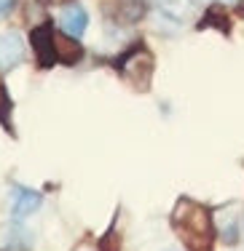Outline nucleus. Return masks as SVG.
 Instances as JSON below:
<instances>
[{"label": "nucleus", "mask_w": 244, "mask_h": 251, "mask_svg": "<svg viewBox=\"0 0 244 251\" xmlns=\"http://www.w3.org/2000/svg\"><path fill=\"white\" fill-rule=\"evenodd\" d=\"M156 5L169 19H183V0H156Z\"/></svg>", "instance_id": "nucleus-9"}, {"label": "nucleus", "mask_w": 244, "mask_h": 251, "mask_svg": "<svg viewBox=\"0 0 244 251\" xmlns=\"http://www.w3.org/2000/svg\"><path fill=\"white\" fill-rule=\"evenodd\" d=\"M30 43H32V49H35V56H38L40 67H51V64L57 62V56H54V27H51L49 22L32 29Z\"/></svg>", "instance_id": "nucleus-3"}, {"label": "nucleus", "mask_w": 244, "mask_h": 251, "mask_svg": "<svg viewBox=\"0 0 244 251\" xmlns=\"http://www.w3.org/2000/svg\"><path fill=\"white\" fill-rule=\"evenodd\" d=\"M118 73L121 77L134 88V91H148L153 80V53L145 46H137V49L126 51L118 59Z\"/></svg>", "instance_id": "nucleus-2"}, {"label": "nucleus", "mask_w": 244, "mask_h": 251, "mask_svg": "<svg viewBox=\"0 0 244 251\" xmlns=\"http://www.w3.org/2000/svg\"><path fill=\"white\" fill-rule=\"evenodd\" d=\"M11 11H14V0H0V19L8 16Z\"/></svg>", "instance_id": "nucleus-10"}, {"label": "nucleus", "mask_w": 244, "mask_h": 251, "mask_svg": "<svg viewBox=\"0 0 244 251\" xmlns=\"http://www.w3.org/2000/svg\"><path fill=\"white\" fill-rule=\"evenodd\" d=\"M169 251H175V249H169Z\"/></svg>", "instance_id": "nucleus-15"}, {"label": "nucleus", "mask_w": 244, "mask_h": 251, "mask_svg": "<svg viewBox=\"0 0 244 251\" xmlns=\"http://www.w3.org/2000/svg\"><path fill=\"white\" fill-rule=\"evenodd\" d=\"M40 206V193H35V190H16V198H14V217H27V214H32L35 208Z\"/></svg>", "instance_id": "nucleus-7"}, {"label": "nucleus", "mask_w": 244, "mask_h": 251, "mask_svg": "<svg viewBox=\"0 0 244 251\" xmlns=\"http://www.w3.org/2000/svg\"><path fill=\"white\" fill-rule=\"evenodd\" d=\"M5 101L8 99H5V88H3V80H0V112L5 110Z\"/></svg>", "instance_id": "nucleus-11"}, {"label": "nucleus", "mask_w": 244, "mask_h": 251, "mask_svg": "<svg viewBox=\"0 0 244 251\" xmlns=\"http://www.w3.org/2000/svg\"><path fill=\"white\" fill-rule=\"evenodd\" d=\"M51 3H57V5H67V3H73V0H51Z\"/></svg>", "instance_id": "nucleus-13"}, {"label": "nucleus", "mask_w": 244, "mask_h": 251, "mask_svg": "<svg viewBox=\"0 0 244 251\" xmlns=\"http://www.w3.org/2000/svg\"><path fill=\"white\" fill-rule=\"evenodd\" d=\"M25 59V40L19 32H0V73L14 70Z\"/></svg>", "instance_id": "nucleus-4"}, {"label": "nucleus", "mask_w": 244, "mask_h": 251, "mask_svg": "<svg viewBox=\"0 0 244 251\" xmlns=\"http://www.w3.org/2000/svg\"><path fill=\"white\" fill-rule=\"evenodd\" d=\"M54 56H57V62H62V64H75L83 56V49L75 43V38L54 29Z\"/></svg>", "instance_id": "nucleus-6"}, {"label": "nucleus", "mask_w": 244, "mask_h": 251, "mask_svg": "<svg viewBox=\"0 0 244 251\" xmlns=\"http://www.w3.org/2000/svg\"><path fill=\"white\" fill-rule=\"evenodd\" d=\"M75 251H94V246H89V243H81V246L75 249Z\"/></svg>", "instance_id": "nucleus-12"}, {"label": "nucleus", "mask_w": 244, "mask_h": 251, "mask_svg": "<svg viewBox=\"0 0 244 251\" xmlns=\"http://www.w3.org/2000/svg\"><path fill=\"white\" fill-rule=\"evenodd\" d=\"M217 3H236V0H217Z\"/></svg>", "instance_id": "nucleus-14"}, {"label": "nucleus", "mask_w": 244, "mask_h": 251, "mask_svg": "<svg viewBox=\"0 0 244 251\" xmlns=\"http://www.w3.org/2000/svg\"><path fill=\"white\" fill-rule=\"evenodd\" d=\"M172 227L180 235V241L185 243L190 251H201L212 243L215 235V219L207 211L201 203L190 201V198H180V203L172 211Z\"/></svg>", "instance_id": "nucleus-1"}, {"label": "nucleus", "mask_w": 244, "mask_h": 251, "mask_svg": "<svg viewBox=\"0 0 244 251\" xmlns=\"http://www.w3.org/2000/svg\"><path fill=\"white\" fill-rule=\"evenodd\" d=\"M220 217H225V225H220L223 241H225V243H236V238H239V225H242V219H239V217H228V206L220 211Z\"/></svg>", "instance_id": "nucleus-8"}, {"label": "nucleus", "mask_w": 244, "mask_h": 251, "mask_svg": "<svg viewBox=\"0 0 244 251\" xmlns=\"http://www.w3.org/2000/svg\"><path fill=\"white\" fill-rule=\"evenodd\" d=\"M59 27H62V32L64 35H70V38H75L78 40L83 32H86V27H89V14H86V8L78 3H67V8L59 14Z\"/></svg>", "instance_id": "nucleus-5"}]
</instances>
